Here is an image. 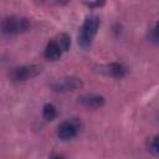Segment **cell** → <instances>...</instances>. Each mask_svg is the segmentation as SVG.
<instances>
[{
    "label": "cell",
    "instance_id": "7",
    "mask_svg": "<svg viewBox=\"0 0 159 159\" xmlns=\"http://www.w3.org/2000/svg\"><path fill=\"white\" fill-rule=\"evenodd\" d=\"M83 87V82L81 78L78 77H65V78H61L56 82H53L51 84V88L55 91V92H70V91H76V89H80Z\"/></svg>",
    "mask_w": 159,
    "mask_h": 159
},
{
    "label": "cell",
    "instance_id": "9",
    "mask_svg": "<svg viewBox=\"0 0 159 159\" xmlns=\"http://www.w3.org/2000/svg\"><path fill=\"white\" fill-rule=\"evenodd\" d=\"M42 117L45 120L51 122L57 117V108L52 103H46L42 107Z\"/></svg>",
    "mask_w": 159,
    "mask_h": 159
},
{
    "label": "cell",
    "instance_id": "11",
    "mask_svg": "<svg viewBox=\"0 0 159 159\" xmlns=\"http://www.w3.org/2000/svg\"><path fill=\"white\" fill-rule=\"evenodd\" d=\"M149 41L152 43H155V45H159V20L155 22V25L152 27L150 32H149Z\"/></svg>",
    "mask_w": 159,
    "mask_h": 159
},
{
    "label": "cell",
    "instance_id": "2",
    "mask_svg": "<svg viewBox=\"0 0 159 159\" xmlns=\"http://www.w3.org/2000/svg\"><path fill=\"white\" fill-rule=\"evenodd\" d=\"M99 24H101V20L97 15L91 14V15L86 16V19H84V21H83V24L80 29L78 37H77L78 45L83 50H87V48L91 47V45L93 42V39L97 35Z\"/></svg>",
    "mask_w": 159,
    "mask_h": 159
},
{
    "label": "cell",
    "instance_id": "5",
    "mask_svg": "<svg viewBox=\"0 0 159 159\" xmlns=\"http://www.w3.org/2000/svg\"><path fill=\"white\" fill-rule=\"evenodd\" d=\"M42 72V67L40 65H22L14 67L9 72V78L11 82H25L37 77Z\"/></svg>",
    "mask_w": 159,
    "mask_h": 159
},
{
    "label": "cell",
    "instance_id": "1",
    "mask_svg": "<svg viewBox=\"0 0 159 159\" xmlns=\"http://www.w3.org/2000/svg\"><path fill=\"white\" fill-rule=\"evenodd\" d=\"M70 47H71V37L66 32H62L47 42L43 50V57L48 61H57L61 58V56L65 52L70 50Z\"/></svg>",
    "mask_w": 159,
    "mask_h": 159
},
{
    "label": "cell",
    "instance_id": "8",
    "mask_svg": "<svg viewBox=\"0 0 159 159\" xmlns=\"http://www.w3.org/2000/svg\"><path fill=\"white\" fill-rule=\"evenodd\" d=\"M78 103L87 108H101L106 103V98L98 93H87L78 97Z\"/></svg>",
    "mask_w": 159,
    "mask_h": 159
},
{
    "label": "cell",
    "instance_id": "4",
    "mask_svg": "<svg viewBox=\"0 0 159 159\" xmlns=\"http://www.w3.org/2000/svg\"><path fill=\"white\" fill-rule=\"evenodd\" d=\"M81 130H82V122L78 118H68L58 124L56 135L60 140L68 142L75 139Z\"/></svg>",
    "mask_w": 159,
    "mask_h": 159
},
{
    "label": "cell",
    "instance_id": "6",
    "mask_svg": "<svg viewBox=\"0 0 159 159\" xmlns=\"http://www.w3.org/2000/svg\"><path fill=\"white\" fill-rule=\"evenodd\" d=\"M93 71L113 78H123L128 72L127 67L120 62H109L104 65H97L93 67Z\"/></svg>",
    "mask_w": 159,
    "mask_h": 159
},
{
    "label": "cell",
    "instance_id": "10",
    "mask_svg": "<svg viewBox=\"0 0 159 159\" xmlns=\"http://www.w3.org/2000/svg\"><path fill=\"white\" fill-rule=\"evenodd\" d=\"M147 150L153 155H159V133L147 142Z\"/></svg>",
    "mask_w": 159,
    "mask_h": 159
},
{
    "label": "cell",
    "instance_id": "3",
    "mask_svg": "<svg viewBox=\"0 0 159 159\" xmlns=\"http://www.w3.org/2000/svg\"><path fill=\"white\" fill-rule=\"evenodd\" d=\"M31 29L29 19L22 16H9L1 21V32L5 36H15L27 32Z\"/></svg>",
    "mask_w": 159,
    "mask_h": 159
},
{
    "label": "cell",
    "instance_id": "12",
    "mask_svg": "<svg viewBox=\"0 0 159 159\" xmlns=\"http://www.w3.org/2000/svg\"><path fill=\"white\" fill-rule=\"evenodd\" d=\"M36 1L45 6H65L71 0H36Z\"/></svg>",
    "mask_w": 159,
    "mask_h": 159
},
{
    "label": "cell",
    "instance_id": "13",
    "mask_svg": "<svg viewBox=\"0 0 159 159\" xmlns=\"http://www.w3.org/2000/svg\"><path fill=\"white\" fill-rule=\"evenodd\" d=\"M104 2H106V0H91V1L88 2V6H91V7H99V6H102Z\"/></svg>",
    "mask_w": 159,
    "mask_h": 159
}]
</instances>
